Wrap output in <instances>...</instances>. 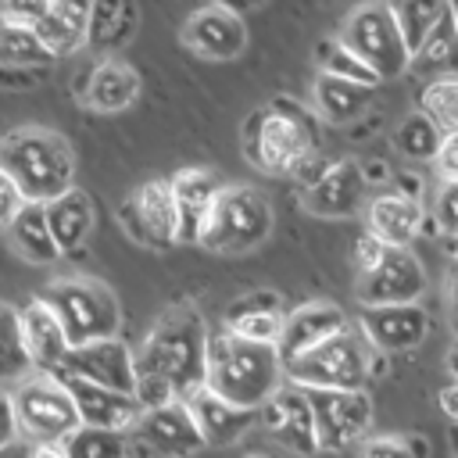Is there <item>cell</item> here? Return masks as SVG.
Wrapping results in <instances>:
<instances>
[{
    "label": "cell",
    "mask_w": 458,
    "mask_h": 458,
    "mask_svg": "<svg viewBox=\"0 0 458 458\" xmlns=\"http://www.w3.org/2000/svg\"><path fill=\"white\" fill-rule=\"evenodd\" d=\"M57 57L36 39L32 29L11 21L0 14V68H36L47 72V64H54Z\"/></svg>",
    "instance_id": "1f68e13d"
},
{
    "label": "cell",
    "mask_w": 458,
    "mask_h": 458,
    "mask_svg": "<svg viewBox=\"0 0 458 458\" xmlns=\"http://www.w3.org/2000/svg\"><path fill=\"white\" fill-rule=\"evenodd\" d=\"M140 89H143L140 72L122 57H107V61L89 64V72L79 86L86 107H93L100 114H118V111L132 107L140 100Z\"/></svg>",
    "instance_id": "d4e9b609"
},
{
    "label": "cell",
    "mask_w": 458,
    "mask_h": 458,
    "mask_svg": "<svg viewBox=\"0 0 458 458\" xmlns=\"http://www.w3.org/2000/svg\"><path fill=\"white\" fill-rule=\"evenodd\" d=\"M168 182L179 208V243H200V229L222 190L218 179L211 175V168H179Z\"/></svg>",
    "instance_id": "4316f807"
},
{
    "label": "cell",
    "mask_w": 458,
    "mask_h": 458,
    "mask_svg": "<svg viewBox=\"0 0 458 458\" xmlns=\"http://www.w3.org/2000/svg\"><path fill=\"white\" fill-rule=\"evenodd\" d=\"M29 200L21 197V190L14 186V179L0 168V233H7V225L18 218V211L25 208Z\"/></svg>",
    "instance_id": "b9f144b4"
},
{
    "label": "cell",
    "mask_w": 458,
    "mask_h": 458,
    "mask_svg": "<svg viewBox=\"0 0 458 458\" xmlns=\"http://www.w3.org/2000/svg\"><path fill=\"white\" fill-rule=\"evenodd\" d=\"M386 250H390V247H386V243H379L372 233H361V236H358V243H354V272H358V276H369V272L383 261V254H386Z\"/></svg>",
    "instance_id": "7bdbcfd3"
},
{
    "label": "cell",
    "mask_w": 458,
    "mask_h": 458,
    "mask_svg": "<svg viewBox=\"0 0 458 458\" xmlns=\"http://www.w3.org/2000/svg\"><path fill=\"white\" fill-rule=\"evenodd\" d=\"M18 326H21V344L29 351L32 369L61 372L64 358L72 354V344H68V333H64L57 311L43 297H32L25 308H18Z\"/></svg>",
    "instance_id": "44dd1931"
},
{
    "label": "cell",
    "mask_w": 458,
    "mask_h": 458,
    "mask_svg": "<svg viewBox=\"0 0 458 458\" xmlns=\"http://www.w3.org/2000/svg\"><path fill=\"white\" fill-rule=\"evenodd\" d=\"M308 401L315 415L318 451H344L365 440V429L372 426V401L365 390H311Z\"/></svg>",
    "instance_id": "7c38bea8"
},
{
    "label": "cell",
    "mask_w": 458,
    "mask_h": 458,
    "mask_svg": "<svg viewBox=\"0 0 458 458\" xmlns=\"http://www.w3.org/2000/svg\"><path fill=\"white\" fill-rule=\"evenodd\" d=\"M447 250H451V258L458 261V240H447Z\"/></svg>",
    "instance_id": "f5cc1de1"
},
{
    "label": "cell",
    "mask_w": 458,
    "mask_h": 458,
    "mask_svg": "<svg viewBox=\"0 0 458 458\" xmlns=\"http://www.w3.org/2000/svg\"><path fill=\"white\" fill-rule=\"evenodd\" d=\"M125 233L147 247H175L179 243V208L168 179H147L132 190V197L118 208Z\"/></svg>",
    "instance_id": "8fae6325"
},
{
    "label": "cell",
    "mask_w": 458,
    "mask_h": 458,
    "mask_svg": "<svg viewBox=\"0 0 458 458\" xmlns=\"http://www.w3.org/2000/svg\"><path fill=\"white\" fill-rule=\"evenodd\" d=\"M61 372L75 376L82 383L136 397V351L118 336L100 340V344H86V347H72Z\"/></svg>",
    "instance_id": "9a60e30c"
},
{
    "label": "cell",
    "mask_w": 458,
    "mask_h": 458,
    "mask_svg": "<svg viewBox=\"0 0 458 458\" xmlns=\"http://www.w3.org/2000/svg\"><path fill=\"white\" fill-rule=\"evenodd\" d=\"M61 376V383L68 386L75 408H79V419L82 426L89 429H107V433H136L140 419H143V404L129 394H118V390H104V386H93V383H82L75 376H64V372H54Z\"/></svg>",
    "instance_id": "d6986e66"
},
{
    "label": "cell",
    "mask_w": 458,
    "mask_h": 458,
    "mask_svg": "<svg viewBox=\"0 0 458 458\" xmlns=\"http://www.w3.org/2000/svg\"><path fill=\"white\" fill-rule=\"evenodd\" d=\"M43 301L57 311L68 344L86 347L100 340H114L122 329V308L107 283L89 276H61L43 290Z\"/></svg>",
    "instance_id": "8992f818"
},
{
    "label": "cell",
    "mask_w": 458,
    "mask_h": 458,
    "mask_svg": "<svg viewBox=\"0 0 458 458\" xmlns=\"http://www.w3.org/2000/svg\"><path fill=\"white\" fill-rule=\"evenodd\" d=\"M140 25V7L136 4H89V36L86 47L100 54V61L114 57Z\"/></svg>",
    "instance_id": "f1b7e54d"
},
{
    "label": "cell",
    "mask_w": 458,
    "mask_h": 458,
    "mask_svg": "<svg viewBox=\"0 0 458 458\" xmlns=\"http://www.w3.org/2000/svg\"><path fill=\"white\" fill-rule=\"evenodd\" d=\"M47 225H50V233H54L61 254L82 247L86 236H89V229H93V200H89V193H82V190L75 186V190H68L64 197L50 200V204H47Z\"/></svg>",
    "instance_id": "4dcf8cb0"
},
{
    "label": "cell",
    "mask_w": 458,
    "mask_h": 458,
    "mask_svg": "<svg viewBox=\"0 0 458 458\" xmlns=\"http://www.w3.org/2000/svg\"><path fill=\"white\" fill-rule=\"evenodd\" d=\"M419 111L444 132H458V75H433L419 89Z\"/></svg>",
    "instance_id": "e575fe53"
},
{
    "label": "cell",
    "mask_w": 458,
    "mask_h": 458,
    "mask_svg": "<svg viewBox=\"0 0 458 458\" xmlns=\"http://www.w3.org/2000/svg\"><path fill=\"white\" fill-rule=\"evenodd\" d=\"M437 172H440V182H454L458 179V132L444 136L440 150H437Z\"/></svg>",
    "instance_id": "f6af8a7d"
},
{
    "label": "cell",
    "mask_w": 458,
    "mask_h": 458,
    "mask_svg": "<svg viewBox=\"0 0 458 458\" xmlns=\"http://www.w3.org/2000/svg\"><path fill=\"white\" fill-rule=\"evenodd\" d=\"M0 458H29V451H18V447H11V451H0Z\"/></svg>",
    "instance_id": "816d5d0a"
},
{
    "label": "cell",
    "mask_w": 458,
    "mask_h": 458,
    "mask_svg": "<svg viewBox=\"0 0 458 458\" xmlns=\"http://www.w3.org/2000/svg\"><path fill=\"white\" fill-rule=\"evenodd\" d=\"M372 369V347L361 333L347 329L329 344L308 351L286 365V383L297 390H365Z\"/></svg>",
    "instance_id": "ba28073f"
},
{
    "label": "cell",
    "mask_w": 458,
    "mask_h": 458,
    "mask_svg": "<svg viewBox=\"0 0 458 458\" xmlns=\"http://www.w3.org/2000/svg\"><path fill=\"white\" fill-rule=\"evenodd\" d=\"M136 437L161 458H186V454H197L204 447V437H200L186 401H172V404L143 411Z\"/></svg>",
    "instance_id": "603a6c76"
},
{
    "label": "cell",
    "mask_w": 458,
    "mask_h": 458,
    "mask_svg": "<svg viewBox=\"0 0 458 458\" xmlns=\"http://www.w3.org/2000/svg\"><path fill=\"white\" fill-rule=\"evenodd\" d=\"M258 422H265V429L272 433V440H279L283 447L297 451V454H315L318 451V433H315V415H311V401L304 390L297 386H283L261 411Z\"/></svg>",
    "instance_id": "7402d4cb"
},
{
    "label": "cell",
    "mask_w": 458,
    "mask_h": 458,
    "mask_svg": "<svg viewBox=\"0 0 458 458\" xmlns=\"http://www.w3.org/2000/svg\"><path fill=\"white\" fill-rule=\"evenodd\" d=\"M182 401H186V408H190V415L204 437V447H229L258 422V411L236 408V404L222 401L218 394H211L208 386H197Z\"/></svg>",
    "instance_id": "484cf974"
},
{
    "label": "cell",
    "mask_w": 458,
    "mask_h": 458,
    "mask_svg": "<svg viewBox=\"0 0 458 458\" xmlns=\"http://www.w3.org/2000/svg\"><path fill=\"white\" fill-rule=\"evenodd\" d=\"M0 168L14 179L29 204H50L75 190L72 143L43 125H21L0 136Z\"/></svg>",
    "instance_id": "277c9868"
},
{
    "label": "cell",
    "mask_w": 458,
    "mask_h": 458,
    "mask_svg": "<svg viewBox=\"0 0 458 458\" xmlns=\"http://www.w3.org/2000/svg\"><path fill=\"white\" fill-rule=\"evenodd\" d=\"M447 11H451V4H394V18H397L401 36L411 50V61L426 47V39L433 36V29L444 21Z\"/></svg>",
    "instance_id": "8d00e7d4"
},
{
    "label": "cell",
    "mask_w": 458,
    "mask_h": 458,
    "mask_svg": "<svg viewBox=\"0 0 458 458\" xmlns=\"http://www.w3.org/2000/svg\"><path fill=\"white\" fill-rule=\"evenodd\" d=\"M347 329H351V322H347L340 304H333V301H308V304L286 311V329H283V340H279L276 351H279L283 365H290V361L304 358L308 351L329 344L333 336H340Z\"/></svg>",
    "instance_id": "e0dca14e"
},
{
    "label": "cell",
    "mask_w": 458,
    "mask_h": 458,
    "mask_svg": "<svg viewBox=\"0 0 458 458\" xmlns=\"http://www.w3.org/2000/svg\"><path fill=\"white\" fill-rule=\"evenodd\" d=\"M29 458H68V454H64V444H32Z\"/></svg>",
    "instance_id": "681fc988"
},
{
    "label": "cell",
    "mask_w": 458,
    "mask_h": 458,
    "mask_svg": "<svg viewBox=\"0 0 458 458\" xmlns=\"http://www.w3.org/2000/svg\"><path fill=\"white\" fill-rule=\"evenodd\" d=\"M29 376H32V361H29L25 344H21L18 311L11 304H0V390L7 383L18 386Z\"/></svg>",
    "instance_id": "d6a6232c"
},
{
    "label": "cell",
    "mask_w": 458,
    "mask_h": 458,
    "mask_svg": "<svg viewBox=\"0 0 458 458\" xmlns=\"http://www.w3.org/2000/svg\"><path fill=\"white\" fill-rule=\"evenodd\" d=\"M422 200L419 193L408 190H383L376 197H369L365 208V233H372L379 243L394 247V250H408L411 240L422 233Z\"/></svg>",
    "instance_id": "ffe728a7"
},
{
    "label": "cell",
    "mask_w": 458,
    "mask_h": 458,
    "mask_svg": "<svg viewBox=\"0 0 458 458\" xmlns=\"http://www.w3.org/2000/svg\"><path fill=\"white\" fill-rule=\"evenodd\" d=\"M315 64L322 75H336V79H347V82H358V86H369L376 89L379 86V75L336 36V39H322L315 47Z\"/></svg>",
    "instance_id": "836d02e7"
},
{
    "label": "cell",
    "mask_w": 458,
    "mask_h": 458,
    "mask_svg": "<svg viewBox=\"0 0 458 458\" xmlns=\"http://www.w3.org/2000/svg\"><path fill=\"white\" fill-rule=\"evenodd\" d=\"M18 437H21V429H18V415H14L11 390H0V451H11Z\"/></svg>",
    "instance_id": "ee69618b"
},
{
    "label": "cell",
    "mask_w": 458,
    "mask_h": 458,
    "mask_svg": "<svg viewBox=\"0 0 458 458\" xmlns=\"http://www.w3.org/2000/svg\"><path fill=\"white\" fill-rule=\"evenodd\" d=\"M440 411H444L447 419H454V426H458V379H451V383L440 390Z\"/></svg>",
    "instance_id": "7dc6e473"
},
{
    "label": "cell",
    "mask_w": 458,
    "mask_h": 458,
    "mask_svg": "<svg viewBox=\"0 0 458 458\" xmlns=\"http://www.w3.org/2000/svg\"><path fill=\"white\" fill-rule=\"evenodd\" d=\"M240 140L243 157L268 175H297L311 157H318L315 114L283 97L250 111L240 129Z\"/></svg>",
    "instance_id": "3957f363"
},
{
    "label": "cell",
    "mask_w": 458,
    "mask_h": 458,
    "mask_svg": "<svg viewBox=\"0 0 458 458\" xmlns=\"http://www.w3.org/2000/svg\"><path fill=\"white\" fill-rule=\"evenodd\" d=\"M247 458H265V454H247Z\"/></svg>",
    "instance_id": "11a10c76"
},
{
    "label": "cell",
    "mask_w": 458,
    "mask_h": 458,
    "mask_svg": "<svg viewBox=\"0 0 458 458\" xmlns=\"http://www.w3.org/2000/svg\"><path fill=\"white\" fill-rule=\"evenodd\" d=\"M208 326L197 304H172L136 347V401L143 411L182 401L204 386L208 372Z\"/></svg>",
    "instance_id": "6da1fadb"
},
{
    "label": "cell",
    "mask_w": 458,
    "mask_h": 458,
    "mask_svg": "<svg viewBox=\"0 0 458 458\" xmlns=\"http://www.w3.org/2000/svg\"><path fill=\"white\" fill-rule=\"evenodd\" d=\"M447 315H451V329L458 333V261H454L451 279H447Z\"/></svg>",
    "instance_id": "c3c4849f"
},
{
    "label": "cell",
    "mask_w": 458,
    "mask_h": 458,
    "mask_svg": "<svg viewBox=\"0 0 458 458\" xmlns=\"http://www.w3.org/2000/svg\"><path fill=\"white\" fill-rule=\"evenodd\" d=\"M361 336L379 354H404L419 347L429 333V315L422 304H394V308H361L358 315Z\"/></svg>",
    "instance_id": "ac0fdd59"
},
{
    "label": "cell",
    "mask_w": 458,
    "mask_h": 458,
    "mask_svg": "<svg viewBox=\"0 0 458 458\" xmlns=\"http://www.w3.org/2000/svg\"><path fill=\"white\" fill-rule=\"evenodd\" d=\"M340 39L383 79H397L411 68V50L394 18V4H361L344 18Z\"/></svg>",
    "instance_id": "9c48e42d"
},
{
    "label": "cell",
    "mask_w": 458,
    "mask_h": 458,
    "mask_svg": "<svg viewBox=\"0 0 458 458\" xmlns=\"http://www.w3.org/2000/svg\"><path fill=\"white\" fill-rule=\"evenodd\" d=\"M426 293V268L411 250H386L383 261L358 276L354 297L361 308H394V304H419Z\"/></svg>",
    "instance_id": "4fadbf2b"
},
{
    "label": "cell",
    "mask_w": 458,
    "mask_h": 458,
    "mask_svg": "<svg viewBox=\"0 0 458 458\" xmlns=\"http://www.w3.org/2000/svg\"><path fill=\"white\" fill-rule=\"evenodd\" d=\"M11 401L21 437H29L32 444H64L72 433L82 429L79 408L61 376L54 372H36L21 379L18 386H11Z\"/></svg>",
    "instance_id": "52a82bcc"
},
{
    "label": "cell",
    "mask_w": 458,
    "mask_h": 458,
    "mask_svg": "<svg viewBox=\"0 0 458 458\" xmlns=\"http://www.w3.org/2000/svg\"><path fill=\"white\" fill-rule=\"evenodd\" d=\"M222 329L247 340V344L279 347L283 329H286V308H283L279 293L254 290V293H247V297H240L225 308V326Z\"/></svg>",
    "instance_id": "cb8c5ba5"
},
{
    "label": "cell",
    "mask_w": 458,
    "mask_h": 458,
    "mask_svg": "<svg viewBox=\"0 0 458 458\" xmlns=\"http://www.w3.org/2000/svg\"><path fill=\"white\" fill-rule=\"evenodd\" d=\"M125 451H129L125 433H107V429H89V426H82L79 433L64 440L68 458H125Z\"/></svg>",
    "instance_id": "f35d334b"
},
{
    "label": "cell",
    "mask_w": 458,
    "mask_h": 458,
    "mask_svg": "<svg viewBox=\"0 0 458 458\" xmlns=\"http://www.w3.org/2000/svg\"><path fill=\"white\" fill-rule=\"evenodd\" d=\"M433 222L444 240H458V179L440 182V190L433 197Z\"/></svg>",
    "instance_id": "60d3db41"
},
{
    "label": "cell",
    "mask_w": 458,
    "mask_h": 458,
    "mask_svg": "<svg viewBox=\"0 0 458 458\" xmlns=\"http://www.w3.org/2000/svg\"><path fill=\"white\" fill-rule=\"evenodd\" d=\"M283 383H286V365L276 347L247 344L225 329L211 336L204 386L222 401L247 411H261L283 390Z\"/></svg>",
    "instance_id": "7a4b0ae2"
},
{
    "label": "cell",
    "mask_w": 458,
    "mask_h": 458,
    "mask_svg": "<svg viewBox=\"0 0 458 458\" xmlns=\"http://www.w3.org/2000/svg\"><path fill=\"white\" fill-rule=\"evenodd\" d=\"M39 75L36 68H0V89H32Z\"/></svg>",
    "instance_id": "bcb514c9"
},
{
    "label": "cell",
    "mask_w": 458,
    "mask_h": 458,
    "mask_svg": "<svg viewBox=\"0 0 458 458\" xmlns=\"http://www.w3.org/2000/svg\"><path fill=\"white\" fill-rule=\"evenodd\" d=\"M429 447L422 437H365L361 458H426Z\"/></svg>",
    "instance_id": "ab89813d"
},
{
    "label": "cell",
    "mask_w": 458,
    "mask_h": 458,
    "mask_svg": "<svg viewBox=\"0 0 458 458\" xmlns=\"http://www.w3.org/2000/svg\"><path fill=\"white\" fill-rule=\"evenodd\" d=\"M7 243L29 265H50V261L61 258L57 240H54V233L47 225V208L43 204H25L18 211V218L7 225Z\"/></svg>",
    "instance_id": "f546056e"
},
{
    "label": "cell",
    "mask_w": 458,
    "mask_h": 458,
    "mask_svg": "<svg viewBox=\"0 0 458 458\" xmlns=\"http://www.w3.org/2000/svg\"><path fill=\"white\" fill-rule=\"evenodd\" d=\"M444 143V132L422 114V111H411L397 129H394V147L411 157V161H437V150Z\"/></svg>",
    "instance_id": "d590c367"
},
{
    "label": "cell",
    "mask_w": 458,
    "mask_h": 458,
    "mask_svg": "<svg viewBox=\"0 0 458 458\" xmlns=\"http://www.w3.org/2000/svg\"><path fill=\"white\" fill-rule=\"evenodd\" d=\"M4 18L25 25L36 32V39L54 54H75L86 47L89 36V4H47V0H32V4H4L0 7Z\"/></svg>",
    "instance_id": "30bf717a"
},
{
    "label": "cell",
    "mask_w": 458,
    "mask_h": 458,
    "mask_svg": "<svg viewBox=\"0 0 458 458\" xmlns=\"http://www.w3.org/2000/svg\"><path fill=\"white\" fill-rule=\"evenodd\" d=\"M301 208L318 218H351L361 208H369V175L358 161L340 157L329 161V168L304 190Z\"/></svg>",
    "instance_id": "5bb4252c"
},
{
    "label": "cell",
    "mask_w": 458,
    "mask_h": 458,
    "mask_svg": "<svg viewBox=\"0 0 458 458\" xmlns=\"http://www.w3.org/2000/svg\"><path fill=\"white\" fill-rule=\"evenodd\" d=\"M376 100V89L369 86H358V82H347V79H336V75H315V86H311V107H315V118L326 122V125H347L354 118H361Z\"/></svg>",
    "instance_id": "83f0119b"
},
{
    "label": "cell",
    "mask_w": 458,
    "mask_h": 458,
    "mask_svg": "<svg viewBox=\"0 0 458 458\" xmlns=\"http://www.w3.org/2000/svg\"><path fill=\"white\" fill-rule=\"evenodd\" d=\"M451 18H454V29H458V4H451Z\"/></svg>",
    "instance_id": "db71d44e"
},
{
    "label": "cell",
    "mask_w": 458,
    "mask_h": 458,
    "mask_svg": "<svg viewBox=\"0 0 458 458\" xmlns=\"http://www.w3.org/2000/svg\"><path fill=\"white\" fill-rule=\"evenodd\" d=\"M276 229V211L258 186L233 182L222 186L215 208L200 229V247L222 258H240L258 250Z\"/></svg>",
    "instance_id": "5b68a950"
},
{
    "label": "cell",
    "mask_w": 458,
    "mask_h": 458,
    "mask_svg": "<svg viewBox=\"0 0 458 458\" xmlns=\"http://www.w3.org/2000/svg\"><path fill=\"white\" fill-rule=\"evenodd\" d=\"M182 43L204 61H236L247 47V25L229 4L197 7L182 21Z\"/></svg>",
    "instance_id": "2e32d148"
},
{
    "label": "cell",
    "mask_w": 458,
    "mask_h": 458,
    "mask_svg": "<svg viewBox=\"0 0 458 458\" xmlns=\"http://www.w3.org/2000/svg\"><path fill=\"white\" fill-rule=\"evenodd\" d=\"M419 61L411 64H426V68H437V79L440 75H458V29H454V18L451 11L444 14V21L433 29V36L426 39V47L415 54Z\"/></svg>",
    "instance_id": "74e56055"
},
{
    "label": "cell",
    "mask_w": 458,
    "mask_h": 458,
    "mask_svg": "<svg viewBox=\"0 0 458 458\" xmlns=\"http://www.w3.org/2000/svg\"><path fill=\"white\" fill-rule=\"evenodd\" d=\"M447 361H451V372H454V379H458V340H454V347H451V358H447Z\"/></svg>",
    "instance_id": "f907efd6"
}]
</instances>
